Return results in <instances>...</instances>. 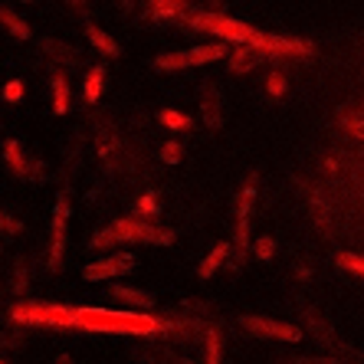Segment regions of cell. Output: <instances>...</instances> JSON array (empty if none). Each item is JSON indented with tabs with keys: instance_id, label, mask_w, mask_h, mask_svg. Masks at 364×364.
Wrapping results in <instances>:
<instances>
[{
	"instance_id": "obj_1",
	"label": "cell",
	"mask_w": 364,
	"mask_h": 364,
	"mask_svg": "<svg viewBox=\"0 0 364 364\" xmlns=\"http://www.w3.org/2000/svg\"><path fill=\"white\" fill-rule=\"evenodd\" d=\"M158 318L138 312H109V309H73L69 331H102V335H154Z\"/></svg>"
},
{
	"instance_id": "obj_2",
	"label": "cell",
	"mask_w": 364,
	"mask_h": 364,
	"mask_svg": "<svg viewBox=\"0 0 364 364\" xmlns=\"http://www.w3.org/2000/svg\"><path fill=\"white\" fill-rule=\"evenodd\" d=\"M187 26H194V30H203V33H213L217 40H230V43H237V46H253L256 50V43L263 40V33L256 30V26L243 23V20H233L227 17V14H187L184 17Z\"/></svg>"
},
{
	"instance_id": "obj_3",
	"label": "cell",
	"mask_w": 364,
	"mask_h": 364,
	"mask_svg": "<svg viewBox=\"0 0 364 364\" xmlns=\"http://www.w3.org/2000/svg\"><path fill=\"white\" fill-rule=\"evenodd\" d=\"M256 187H259V174L250 171V178H246L243 191L237 197V230H233V243H230V256H227L230 272H240L246 253H250V213H253L256 203Z\"/></svg>"
},
{
	"instance_id": "obj_4",
	"label": "cell",
	"mask_w": 364,
	"mask_h": 364,
	"mask_svg": "<svg viewBox=\"0 0 364 364\" xmlns=\"http://www.w3.org/2000/svg\"><path fill=\"white\" fill-rule=\"evenodd\" d=\"M10 318L17 325H43V328L69 331L73 325V309L60 302H17L10 309Z\"/></svg>"
},
{
	"instance_id": "obj_5",
	"label": "cell",
	"mask_w": 364,
	"mask_h": 364,
	"mask_svg": "<svg viewBox=\"0 0 364 364\" xmlns=\"http://www.w3.org/2000/svg\"><path fill=\"white\" fill-rule=\"evenodd\" d=\"M109 233H112V240H115V246L135 243V240H141V243H158V246L174 243V230L161 227V223H144V220H138V217H122V220H115L109 227Z\"/></svg>"
},
{
	"instance_id": "obj_6",
	"label": "cell",
	"mask_w": 364,
	"mask_h": 364,
	"mask_svg": "<svg viewBox=\"0 0 364 364\" xmlns=\"http://www.w3.org/2000/svg\"><path fill=\"white\" fill-rule=\"evenodd\" d=\"M227 56V43H203L194 50H181V53H164L154 60V69H164V73H174V69H187V66H203V63H213Z\"/></svg>"
},
{
	"instance_id": "obj_7",
	"label": "cell",
	"mask_w": 364,
	"mask_h": 364,
	"mask_svg": "<svg viewBox=\"0 0 364 364\" xmlns=\"http://www.w3.org/2000/svg\"><path fill=\"white\" fill-rule=\"evenodd\" d=\"M203 331H207V325H203L200 318H191V315H171V318H158L151 338L191 345L194 338H203Z\"/></svg>"
},
{
	"instance_id": "obj_8",
	"label": "cell",
	"mask_w": 364,
	"mask_h": 364,
	"mask_svg": "<svg viewBox=\"0 0 364 364\" xmlns=\"http://www.w3.org/2000/svg\"><path fill=\"white\" fill-rule=\"evenodd\" d=\"M66 227H69V194L56 197V207H53V233H50V266L53 272L63 266V253H66Z\"/></svg>"
},
{
	"instance_id": "obj_9",
	"label": "cell",
	"mask_w": 364,
	"mask_h": 364,
	"mask_svg": "<svg viewBox=\"0 0 364 364\" xmlns=\"http://www.w3.org/2000/svg\"><path fill=\"white\" fill-rule=\"evenodd\" d=\"M240 328L246 335H256V338H279V341H299L302 331L296 325L286 322H272V318H263V315H243L240 318Z\"/></svg>"
},
{
	"instance_id": "obj_10",
	"label": "cell",
	"mask_w": 364,
	"mask_h": 364,
	"mask_svg": "<svg viewBox=\"0 0 364 364\" xmlns=\"http://www.w3.org/2000/svg\"><path fill=\"white\" fill-rule=\"evenodd\" d=\"M135 269V256L132 253H115V256H105L99 263H89L82 269V276L89 282H102V279H112V276H122V272Z\"/></svg>"
},
{
	"instance_id": "obj_11",
	"label": "cell",
	"mask_w": 364,
	"mask_h": 364,
	"mask_svg": "<svg viewBox=\"0 0 364 364\" xmlns=\"http://www.w3.org/2000/svg\"><path fill=\"white\" fill-rule=\"evenodd\" d=\"M40 50L63 69H82L85 66L82 53H79L76 46H69V43H63V40H50V36H46V40H40Z\"/></svg>"
},
{
	"instance_id": "obj_12",
	"label": "cell",
	"mask_w": 364,
	"mask_h": 364,
	"mask_svg": "<svg viewBox=\"0 0 364 364\" xmlns=\"http://www.w3.org/2000/svg\"><path fill=\"white\" fill-rule=\"evenodd\" d=\"M132 358H138L141 364H194L191 361V355H184V351H178V348H151V345H141L132 351Z\"/></svg>"
},
{
	"instance_id": "obj_13",
	"label": "cell",
	"mask_w": 364,
	"mask_h": 364,
	"mask_svg": "<svg viewBox=\"0 0 364 364\" xmlns=\"http://www.w3.org/2000/svg\"><path fill=\"white\" fill-rule=\"evenodd\" d=\"M200 115H203V122H207V128H220L223 125V99H220V89H217L213 82L203 85Z\"/></svg>"
},
{
	"instance_id": "obj_14",
	"label": "cell",
	"mask_w": 364,
	"mask_h": 364,
	"mask_svg": "<svg viewBox=\"0 0 364 364\" xmlns=\"http://www.w3.org/2000/svg\"><path fill=\"white\" fill-rule=\"evenodd\" d=\"M144 10H148L144 17L154 20V23H161V20H184L187 14H191V7L181 4V0H154V4H148Z\"/></svg>"
},
{
	"instance_id": "obj_15",
	"label": "cell",
	"mask_w": 364,
	"mask_h": 364,
	"mask_svg": "<svg viewBox=\"0 0 364 364\" xmlns=\"http://www.w3.org/2000/svg\"><path fill=\"white\" fill-rule=\"evenodd\" d=\"M112 296L119 299V302L135 305V309H154V296H151V292H144V289H132V286H112Z\"/></svg>"
},
{
	"instance_id": "obj_16",
	"label": "cell",
	"mask_w": 364,
	"mask_h": 364,
	"mask_svg": "<svg viewBox=\"0 0 364 364\" xmlns=\"http://www.w3.org/2000/svg\"><path fill=\"white\" fill-rule=\"evenodd\" d=\"M220 361H223V335L213 325V328L203 331V364H220Z\"/></svg>"
},
{
	"instance_id": "obj_17",
	"label": "cell",
	"mask_w": 364,
	"mask_h": 364,
	"mask_svg": "<svg viewBox=\"0 0 364 364\" xmlns=\"http://www.w3.org/2000/svg\"><path fill=\"white\" fill-rule=\"evenodd\" d=\"M4 161L14 168V174L17 178H30V161L23 158V148H20V141H4Z\"/></svg>"
},
{
	"instance_id": "obj_18",
	"label": "cell",
	"mask_w": 364,
	"mask_h": 364,
	"mask_svg": "<svg viewBox=\"0 0 364 364\" xmlns=\"http://www.w3.org/2000/svg\"><path fill=\"white\" fill-rule=\"evenodd\" d=\"M85 36H89V43H92L95 50L102 53V56H119V43L112 40L109 33H105V30H99V26L95 23H85Z\"/></svg>"
},
{
	"instance_id": "obj_19",
	"label": "cell",
	"mask_w": 364,
	"mask_h": 364,
	"mask_svg": "<svg viewBox=\"0 0 364 364\" xmlns=\"http://www.w3.org/2000/svg\"><path fill=\"white\" fill-rule=\"evenodd\" d=\"M263 60L253 46H237V50L230 53V73H250L256 63Z\"/></svg>"
},
{
	"instance_id": "obj_20",
	"label": "cell",
	"mask_w": 364,
	"mask_h": 364,
	"mask_svg": "<svg viewBox=\"0 0 364 364\" xmlns=\"http://www.w3.org/2000/svg\"><path fill=\"white\" fill-rule=\"evenodd\" d=\"M50 85H53V109H56V115H63V112H69V82H66V76L53 69Z\"/></svg>"
},
{
	"instance_id": "obj_21",
	"label": "cell",
	"mask_w": 364,
	"mask_h": 364,
	"mask_svg": "<svg viewBox=\"0 0 364 364\" xmlns=\"http://www.w3.org/2000/svg\"><path fill=\"white\" fill-rule=\"evenodd\" d=\"M227 256H230V243L213 246V253H207V259H203V263H200V269H197V276H200V279H210L213 272H217L223 263H227Z\"/></svg>"
},
{
	"instance_id": "obj_22",
	"label": "cell",
	"mask_w": 364,
	"mask_h": 364,
	"mask_svg": "<svg viewBox=\"0 0 364 364\" xmlns=\"http://www.w3.org/2000/svg\"><path fill=\"white\" fill-rule=\"evenodd\" d=\"M0 26H4V30H10L17 40H30V23H26V20H20L17 14H14V10H7V7H0Z\"/></svg>"
},
{
	"instance_id": "obj_23",
	"label": "cell",
	"mask_w": 364,
	"mask_h": 364,
	"mask_svg": "<svg viewBox=\"0 0 364 364\" xmlns=\"http://www.w3.org/2000/svg\"><path fill=\"white\" fill-rule=\"evenodd\" d=\"M102 82H105V66H89V73H85V102H99Z\"/></svg>"
},
{
	"instance_id": "obj_24",
	"label": "cell",
	"mask_w": 364,
	"mask_h": 364,
	"mask_svg": "<svg viewBox=\"0 0 364 364\" xmlns=\"http://www.w3.org/2000/svg\"><path fill=\"white\" fill-rule=\"evenodd\" d=\"M10 289H14V296H26V289H30V272H26L23 259L14 263V282H10Z\"/></svg>"
},
{
	"instance_id": "obj_25",
	"label": "cell",
	"mask_w": 364,
	"mask_h": 364,
	"mask_svg": "<svg viewBox=\"0 0 364 364\" xmlns=\"http://www.w3.org/2000/svg\"><path fill=\"white\" fill-rule=\"evenodd\" d=\"M161 125L174 128V132H184V128H191V119H187V115H181L178 109H164L161 112Z\"/></svg>"
},
{
	"instance_id": "obj_26",
	"label": "cell",
	"mask_w": 364,
	"mask_h": 364,
	"mask_svg": "<svg viewBox=\"0 0 364 364\" xmlns=\"http://www.w3.org/2000/svg\"><path fill=\"white\" fill-rule=\"evenodd\" d=\"M335 263L341 266V269H351L358 272V276H364V256H355V253H338V259Z\"/></svg>"
},
{
	"instance_id": "obj_27",
	"label": "cell",
	"mask_w": 364,
	"mask_h": 364,
	"mask_svg": "<svg viewBox=\"0 0 364 364\" xmlns=\"http://www.w3.org/2000/svg\"><path fill=\"white\" fill-rule=\"evenodd\" d=\"M266 92H269L272 99H282V95H286V76H282V73H269V76H266Z\"/></svg>"
},
{
	"instance_id": "obj_28",
	"label": "cell",
	"mask_w": 364,
	"mask_h": 364,
	"mask_svg": "<svg viewBox=\"0 0 364 364\" xmlns=\"http://www.w3.org/2000/svg\"><path fill=\"white\" fill-rule=\"evenodd\" d=\"M135 210H138V220H141V217H154V213H158V200H154V194H151V191H148V194H141V197H138Z\"/></svg>"
},
{
	"instance_id": "obj_29",
	"label": "cell",
	"mask_w": 364,
	"mask_h": 364,
	"mask_svg": "<svg viewBox=\"0 0 364 364\" xmlns=\"http://www.w3.org/2000/svg\"><path fill=\"white\" fill-rule=\"evenodd\" d=\"M0 233H7V237H17V233H23V223H20L17 217H10V213L0 210Z\"/></svg>"
},
{
	"instance_id": "obj_30",
	"label": "cell",
	"mask_w": 364,
	"mask_h": 364,
	"mask_svg": "<svg viewBox=\"0 0 364 364\" xmlns=\"http://www.w3.org/2000/svg\"><path fill=\"white\" fill-rule=\"evenodd\" d=\"M253 253L259 256V259H272V256H276V240L259 237V240L253 243Z\"/></svg>"
},
{
	"instance_id": "obj_31",
	"label": "cell",
	"mask_w": 364,
	"mask_h": 364,
	"mask_svg": "<svg viewBox=\"0 0 364 364\" xmlns=\"http://www.w3.org/2000/svg\"><path fill=\"white\" fill-rule=\"evenodd\" d=\"M161 158H164L168 164H178L181 158H184V148H181L178 141H164V144H161Z\"/></svg>"
},
{
	"instance_id": "obj_32",
	"label": "cell",
	"mask_w": 364,
	"mask_h": 364,
	"mask_svg": "<svg viewBox=\"0 0 364 364\" xmlns=\"http://www.w3.org/2000/svg\"><path fill=\"white\" fill-rule=\"evenodd\" d=\"M23 345V328H7L4 335H0V348H20Z\"/></svg>"
},
{
	"instance_id": "obj_33",
	"label": "cell",
	"mask_w": 364,
	"mask_h": 364,
	"mask_svg": "<svg viewBox=\"0 0 364 364\" xmlns=\"http://www.w3.org/2000/svg\"><path fill=\"white\" fill-rule=\"evenodd\" d=\"M4 99H7V102H20V99H23V82H20V79H10V82L4 85Z\"/></svg>"
},
{
	"instance_id": "obj_34",
	"label": "cell",
	"mask_w": 364,
	"mask_h": 364,
	"mask_svg": "<svg viewBox=\"0 0 364 364\" xmlns=\"http://www.w3.org/2000/svg\"><path fill=\"white\" fill-rule=\"evenodd\" d=\"M282 364H341L338 358H328V355H305L296 358V361H282Z\"/></svg>"
},
{
	"instance_id": "obj_35",
	"label": "cell",
	"mask_w": 364,
	"mask_h": 364,
	"mask_svg": "<svg viewBox=\"0 0 364 364\" xmlns=\"http://www.w3.org/2000/svg\"><path fill=\"white\" fill-rule=\"evenodd\" d=\"M312 213H315V220L322 223V230H328V213H325V203L318 194H312Z\"/></svg>"
},
{
	"instance_id": "obj_36",
	"label": "cell",
	"mask_w": 364,
	"mask_h": 364,
	"mask_svg": "<svg viewBox=\"0 0 364 364\" xmlns=\"http://www.w3.org/2000/svg\"><path fill=\"white\" fill-rule=\"evenodd\" d=\"M109 246H115V240H112L109 227H105V230H99V233L92 237V250H109Z\"/></svg>"
},
{
	"instance_id": "obj_37",
	"label": "cell",
	"mask_w": 364,
	"mask_h": 364,
	"mask_svg": "<svg viewBox=\"0 0 364 364\" xmlns=\"http://www.w3.org/2000/svg\"><path fill=\"white\" fill-rule=\"evenodd\" d=\"M30 178H33V181H46V164H43V161H30Z\"/></svg>"
},
{
	"instance_id": "obj_38",
	"label": "cell",
	"mask_w": 364,
	"mask_h": 364,
	"mask_svg": "<svg viewBox=\"0 0 364 364\" xmlns=\"http://www.w3.org/2000/svg\"><path fill=\"white\" fill-rule=\"evenodd\" d=\"M345 125L351 128V135H358L364 141V119H345Z\"/></svg>"
},
{
	"instance_id": "obj_39",
	"label": "cell",
	"mask_w": 364,
	"mask_h": 364,
	"mask_svg": "<svg viewBox=\"0 0 364 364\" xmlns=\"http://www.w3.org/2000/svg\"><path fill=\"white\" fill-rule=\"evenodd\" d=\"M56 364H73V358H69V355H60V358H56Z\"/></svg>"
},
{
	"instance_id": "obj_40",
	"label": "cell",
	"mask_w": 364,
	"mask_h": 364,
	"mask_svg": "<svg viewBox=\"0 0 364 364\" xmlns=\"http://www.w3.org/2000/svg\"><path fill=\"white\" fill-rule=\"evenodd\" d=\"M0 364H7V361H0Z\"/></svg>"
},
{
	"instance_id": "obj_41",
	"label": "cell",
	"mask_w": 364,
	"mask_h": 364,
	"mask_svg": "<svg viewBox=\"0 0 364 364\" xmlns=\"http://www.w3.org/2000/svg\"><path fill=\"white\" fill-rule=\"evenodd\" d=\"M361 364H364V361H361Z\"/></svg>"
}]
</instances>
